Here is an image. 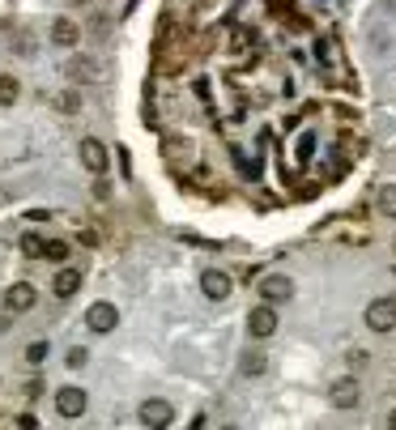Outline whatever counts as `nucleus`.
<instances>
[{"mask_svg":"<svg viewBox=\"0 0 396 430\" xmlns=\"http://www.w3.org/2000/svg\"><path fill=\"white\" fill-rule=\"evenodd\" d=\"M34 299H38V294H34V286H30V281H17V286H9V294H4V303H9L13 311H30V307H34Z\"/></svg>","mask_w":396,"mask_h":430,"instance_id":"nucleus-11","label":"nucleus"},{"mask_svg":"<svg viewBox=\"0 0 396 430\" xmlns=\"http://www.w3.org/2000/svg\"><path fill=\"white\" fill-rule=\"evenodd\" d=\"M77 38H81V26H77V21H68V17H60V21L51 26V43H55V47H73Z\"/></svg>","mask_w":396,"mask_h":430,"instance_id":"nucleus-12","label":"nucleus"},{"mask_svg":"<svg viewBox=\"0 0 396 430\" xmlns=\"http://www.w3.org/2000/svg\"><path fill=\"white\" fill-rule=\"evenodd\" d=\"M367 328L371 333H392L396 328V299H375L367 307Z\"/></svg>","mask_w":396,"mask_h":430,"instance_id":"nucleus-3","label":"nucleus"},{"mask_svg":"<svg viewBox=\"0 0 396 430\" xmlns=\"http://www.w3.org/2000/svg\"><path fill=\"white\" fill-rule=\"evenodd\" d=\"M290 294H294V281H290L286 273L260 277V299H264V303H290Z\"/></svg>","mask_w":396,"mask_h":430,"instance_id":"nucleus-6","label":"nucleus"},{"mask_svg":"<svg viewBox=\"0 0 396 430\" xmlns=\"http://www.w3.org/2000/svg\"><path fill=\"white\" fill-rule=\"evenodd\" d=\"M85 405H90L85 388H73V384H68V388H60V392H55V414H60V418H81V414H85Z\"/></svg>","mask_w":396,"mask_h":430,"instance_id":"nucleus-5","label":"nucleus"},{"mask_svg":"<svg viewBox=\"0 0 396 430\" xmlns=\"http://www.w3.org/2000/svg\"><path fill=\"white\" fill-rule=\"evenodd\" d=\"M55 107H64V111H77V107H81V94H77V90H68V94H60V98H55Z\"/></svg>","mask_w":396,"mask_h":430,"instance_id":"nucleus-21","label":"nucleus"},{"mask_svg":"<svg viewBox=\"0 0 396 430\" xmlns=\"http://www.w3.org/2000/svg\"><path fill=\"white\" fill-rule=\"evenodd\" d=\"M85 362H90V354H85L81 345H73V350H68V362H64V367H68V371H81Z\"/></svg>","mask_w":396,"mask_h":430,"instance_id":"nucleus-19","label":"nucleus"},{"mask_svg":"<svg viewBox=\"0 0 396 430\" xmlns=\"http://www.w3.org/2000/svg\"><path fill=\"white\" fill-rule=\"evenodd\" d=\"M68 256V247L60 243V239H47V252H43V260H64Z\"/></svg>","mask_w":396,"mask_h":430,"instance_id":"nucleus-20","label":"nucleus"},{"mask_svg":"<svg viewBox=\"0 0 396 430\" xmlns=\"http://www.w3.org/2000/svg\"><path fill=\"white\" fill-rule=\"evenodd\" d=\"M239 371H243L247 380H260V375L269 371V358H264L260 350H247V354H243V362H239Z\"/></svg>","mask_w":396,"mask_h":430,"instance_id":"nucleus-13","label":"nucleus"},{"mask_svg":"<svg viewBox=\"0 0 396 430\" xmlns=\"http://www.w3.org/2000/svg\"><path fill=\"white\" fill-rule=\"evenodd\" d=\"M17 94H21L17 77H0V107H13V102H17Z\"/></svg>","mask_w":396,"mask_h":430,"instance_id":"nucleus-15","label":"nucleus"},{"mask_svg":"<svg viewBox=\"0 0 396 430\" xmlns=\"http://www.w3.org/2000/svg\"><path fill=\"white\" fill-rule=\"evenodd\" d=\"M77 154H81V166H85V171H94V175H102V171H107V145H102V141L85 136Z\"/></svg>","mask_w":396,"mask_h":430,"instance_id":"nucleus-7","label":"nucleus"},{"mask_svg":"<svg viewBox=\"0 0 396 430\" xmlns=\"http://www.w3.org/2000/svg\"><path fill=\"white\" fill-rule=\"evenodd\" d=\"M388 426H396V409H392V414H388Z\"/></svg>","mask_w":396,"mask_h":430,"instance_id":"nucleus-22","label":"nucleus"},{"mask_svg":"<svg viewBox=\"0 0 396 430\" xmlns=\"http://www.w3.org/2000/svg\"><path fill=\"white\" fill-rule=\"evenodd\" d=\"M392 247H396V239H392Z\"/></svg>","mask_w":396,"mask_h":430,"instance_id":"nucleus-23","label":"nucleus"},{"mask_svg":"<svg viewBox=\"0 0 396 430\" xmlns=\"http://www.w3.org/2000/svg\"><path fill=\"white\" fill-rule=\"evenodd\" d=\"M247 333H252L256 341L273 337V333H277V303H260V307H252V316H247Z\"/></svg>","mask_w":396,"mask_h":430,"instance_id":"nucleus-2","label":"nucleus"},{"mask_svg":"<svg viewBox=\"0 0 396 430\" xmlns=\"http://www.w3.org/2000/svg\"><path fill=\"white\" fill-rule=\"evenodd\" d=\"M21 252H26V256H43V252H47V239H38L34 230H26V235H21Z\"/></svg>","mask_w":396,"mask_h":430,"instance_id":"nucleus-16","label":"nucleus"},{"mask_svg":"<svg viewBox=\"0 0 396 430\" xmlns=\"http://www.w3.org/2000/svg\"><path fill=\"white\" fill-rule=\"evenodd\" d=\"M43 358H47V341H34V345L26 350V362H30V367H43Z\"/></svg>","mask_w":396,"mask_h":430,"instance_id":"nucleus-18","label":"nucleus"},{"mask_svg":"<svg viewBox=\"0 0 396 430\" xmlns=\"http://www.w3.org/2000/svg\"><path fill=\"white\" fill-rule=\"evenodd\" d=\"M115 324H119L115 303H90V311H85V328L90 333H115Z\"/></svg>","mask_w":396,"mask_h":430,"instance_id":"nucleus-4","label":"nucleus"},{"mask_svg":"<svg viewBox=\"0 0 396 430\" xmlns=\"http://www.w3.org/2000/svg\"><path fill=\"white\" fill-rule=\"evenodd\" d=\"M328 401H333V409H354V405L363 401V388H358L354 380H337V384L328 388Z\"/></svg>","mask_w":396,"mask_h":430,"instance_id":"nucleus-8","label":"nucleus"},{"mask_svg":"<svg viewBox=\"0 0 396 430\" xmlns=\"http://www.w3.org/2000/svg\"><path fill=\"white\" fill-rule=\"evenodd\" d=\"M77 290H81V273H77V269H60L55 281H51V294H55V299H73Z\"/></svg>","mask_w":396,"mask_h":430,"instance_id":"nucleus-10","label":"nucleus"},{"mask_svg":"<svg viewBox=\"0 0 396 430\" xmlns=\"http://www.w3.org/2000/svg\"><path fill=\"white\" fill-rule=\"evenodd\" d=\"M171 418H175V409H171L166 401H158V397L141 405V422H145L149 430H162V426H171Z\"/></svg>","mask_w":396,"mask_h":430,"instance_id":"nucleus-9","label":"nucleus"},{"mask_svg":"<svg viewBox=\"0 0 396 430\" xmlns=\"http://www.w3.org/2000/svg\"><path fill=\"white\" fill-rule=\"evenodd\" d=\"M230 290H235L230 273H222V269H205V273H200V294H205L209 303H226Z\"/></svg>","mask_w":396,"mask_h":430,"instance_id":"nucleus-1","label":"nucleus"},{"mask_svg":"<svg viewBox=\"0 0 396 430\" xmlns=\"http://www.w3.org/2000/svg\"><path fill=\"white\" fill-rule=\"evenodd\" d=\"M380 209H384L388 217H396V183H388V188H380Z\"/></svg>","mask_w":396,"mask_h":430,"instance_id":"nucleus-17","label":"nucleus"},{"mask_svg":"<svg viewBox=\"0 0 396 430\" xmlns=\"http://www.w3.org/2000/svg\"><path fill=\"white\" fill-rule=\"evenodd\" d=\"M64 72H68V77H77V81H94V77H102V72H98V68H90L85 60H68V64H64Z\"/></svg>","mask_w":396,"mask_h":430,"instance_id":"nucleus-14","label":"nucleus"}]
</instances>
